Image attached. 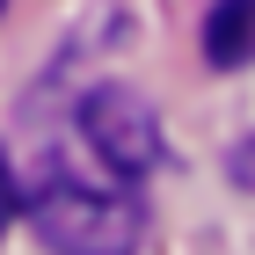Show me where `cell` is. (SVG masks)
<instances>
[{"label": "cell", "instance_id": "277c9868", "mask_svg": "<svg viewBox=\"0 0 255 255\" xmlns=\"http://www.w3.org/2000/svg\"><path fill=\"white\" fill-rule=\"evenodd\" d=\"M226 175H234V190H248V197H255V138H241L234 153H226Z\"/></svg>", "mask_w": 255, "mask_h": 255}, {"label": "cell", "instance_id": "6da1fadb", "mask_svg": "<svg viewBox=\"0 0 255 255\" xmlns=\"http://www.w3.org/2000/svg\"><path fill=\"white\" fill-rule=\"evenodd\" d=\"M22 212L51 255H138V241H146V204L131 182L44 175Z\"/></svg>", "mask_w": 255, "mask_h": 255}, {"label": "cell", "instance_id": "3957f363", "mask_svg": "<svg viewBox=\"0 0 255 255\" xmlns=\"http://www.w3.org/2000/svg\"><path fill=\"white\" fill-rule=\"evenodd\" d=\"M204 59L212 66H255V0H212V15H204Z\"/></svg>", "mask_w": 255, "mask_h": 255}, {"label": "cell", "instance_id": "8992f818", "mask_svg": "<svg viewBox=\"0 0 255 255\" xmlns=\"http://www.w3.org/2000/svg\"><path fill=\"white\" fill-rule=\"evenodd\" d=\"M0 7H7V0H0Z\"/></svg>", "mask_w": 255, "mask_h": 255}, {"label": "cell", "instance_id": "5b68a950", "mask_svg": "<svg viewBox=\"0 0 255 255\" xmlns=\"http://www.w3.org/2000/svg\"><path fill=\"white\" fill-rule=\"evenodd\" d=\"M22 219V190H15V168H7V153H0V234Z\"/></svg>", "mask_w": 255, "mask_h": 255}, {"label": "cell", "instance_id": "7a4b0ae2", "mask_svg": "<svg viewBox=\"0 0 255 255\" xmlns=\"http://www.w3.org/2000/svg\"><path fill=\"white\" fill-rule=\"evenodd\" d=\"M73 124H80V146L102 160V175L110 182H146L160 168V117H153V102L138 95V88H88L80 95V110H73Z\"/></svg>", "mask_w": 255, "mask_h": 255}]
</instances>
